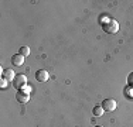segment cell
Returning a JSON list of instances; mask_svg holds the SVG:
<instances>
[{
    "mask_svg": "<svg viewBox=\"0 0 133 127\" xmlns=\"http://www.w3.org/2000/svg\"><path fill=\"white\" fill-rule=\"evenodd\" d=\"M102 28H103V31L108 33V34H116V33H118V30H119V24H118V21H116V20L109 18L106 23L102 24Z\"/></svg>",
    "mask_w": 133,
    "mask_h": 127,
    "instance_id": "obj_1",
    "label": "cell"
},
{
    "mask_svg": "<svg viewBox=\"0 0 133 127\" xmlns=\"http://www.w3.org/2000/svg\"><path fill=\"white\" fill-rule=\"evenodd\" d=\"M13 86L17 89V90H21L24 86H27V78L26 75L20 74V75H16L14 81H13Z\"/></svg>",
    "mask_w": 133,
    "mask_h": 127,
    "instance_id": "obj_2",
    "label": "cell"
},
{
    "mask_svg": "<svg viewBox=\"0 0 133 127\" xmlns=\"http://www.w3.org/2000/svg\"><path fill=\"white\" fill-rule=\"evenodd\" d=\"M101 106H102V109L105 112H113L116 109V100L115 99H105Z\"/></svg>",
    "mask_w": 133,
    "mask_h": 127,
    "instance_id": "obj_3",
    "label": "cell"
},
{
    "mask_svg": "<svg viewBox=\"0 0 133 127\" xmlns=\"http://www.w3.org/2000/svg\"><path fill=\"white\" fill-rule=\"evenodd\" d=\"M36 79L38 82H47L50 79V74L45 71V69H40V71L36 72Z\"/></svg>",
    "mask_w": 133,
    "mask_h": 127,
    "instance_id": "obj_4",
    "label": "cell"
},
{
    "mask_svg": "<svg viewBox=\"0 0 133 127\" xmlns=\"http://www.w3.org/2000/svg\"><path fill=\"white\" fill-rule=\"evenodd\" d=\"M14 78H16L14 71H11V69H2V79H6L7 82H13Z\"/></svg>",
    "mask_w": 133,
    "mask_h": 127,
    "instance_id": "obj_5",
    "label": "cell"
},
{
    "mask_svg": "<svg viewBox=\"0 0 133 127\" xmlns=\"http://www.w3.org/2000/svg\"><path fill=\"white\" fill-rule=\"evenodd\" d=\"M16 99H17V102H20V103H27L30 100V93H24L23 90H18L16 93Z\"/></svg>",
    "mask_w": 133,
    "mask_h": 127,
    "instance_id": "obj_6",
    "label": "cell"
},
{
    "mask_svg": "<svg viewBox=\"0 0 133 127\" xmlns=\"http://www.w3.org/2000/svg\"><path fill=\"white\" fill-rule=\"evenodd\" d=\"M11 62H13V65H16V66H20L24 64V57L20 55V54H16V55L11 57Z\"/></svg>",
    "mask_w": 133,
    "mask_h": 127,
    "instance_id": "obj_7",
    "label": "cell"
},
{
    "mask_svg": "<svg viewBox=\"0 0 133 127\" xmlns=\"http://www.w3.org/2000/svg\"><path fill=\"white\" fill-rule=\"evenodd\" d=\"M103 112H105V110L102 109V106H95V107H94V110H92V113H94V116H95V117H101V116H103Z\"/></svg>",
    "mask_w": 133,
    "mask_h": 127,
    "instance_id": "obj_8",
    "label": "cell"
},
{
    "mask_svg": "<svg viewBox=\"0 0 133 127\" xmlns=\"http://www.w3.org/2000/svg\"><path fill=\"white\" fill-rule=\"evenodd\" d=\"M123 95H125L128 99H133V88L132 86H126L125 88V93Z\"/></svg>",
    "mask_w": 133,
    "mask_h": 127,
    "instance_id": "obj_9",
    "label": "cell"
},
{
    "mask_svg": "<svg viewBox=\"0 0 133 127\" xmlns=\"http://www.w3.org/2000/svg\"><path fill=\"white\" fill-rule=\"evenodd\" d=\"M18 54H20V55H23L24 58H26V57L30 55V48H28V47H26V45L21 47V48L18 50Z\"/></svg>",
    "mask_w": 133,
    "mask_h": 127,
    "instance_id": "obj_10",
    "label": "cell"
},
{
    "mask_svg": "<svg viewBox=\"0 0 133 127\" xmlns=\"http://www.w3.org/2000/svg\"><path fill=\"white\" fill-rule=\"evenodd\" d=\"M128 86L133 88V72H132V74H129V76H128Z\"/></svg>",
    "mask_w": 133,
    "mask_h": 127,
    "instance_id": "obj_11",
    "label": "cell"
},
{
    "mask_svg": "<svg viewBox=\"0 0 133 127\" xmlns=\"http://www.w3.org/2000/svg\"><path fill=\"white\" fill-rule=\"evenodd\" d=\"M21 90H23L24 93H30V92H31V88H28V86H24L23 89H21Z\"/></svg>",
    "mask_w": 133,
    "mask_h": 127,
    "instance_id": "obj_12",
    "label": "cell"
},
{
    "mask_svg": "<svg viewBox=\"0 0 133 127\" xmlns=\"http://www.w3.org/2000/svg\"><path fill=\"white\" fill-rule=\"evenodd\" d=\"M6 85H7V81H6V79H2V85H0V86L6 88Z\"/></svg>",
    "mask_w": 133,
    "mask_h": 127,
    "instance_id": "obj_13",
    "label": "cell"
},
{
    "mask_svg": "<svg viewBox=\"0 0 133 127\" xmlns=\"http://www.w3.org/2000/svg\"><path fill=\"white\" fill-rule=\"evenodd\" d=\"M95 127H103V126H95Z\"/></svg>",
    "mask_w": 133,
    "mask_h": 127,
    "instance_id": "obj_14",
    "label": "cell"
}]
</instances>
